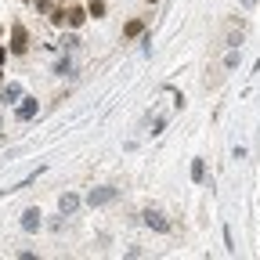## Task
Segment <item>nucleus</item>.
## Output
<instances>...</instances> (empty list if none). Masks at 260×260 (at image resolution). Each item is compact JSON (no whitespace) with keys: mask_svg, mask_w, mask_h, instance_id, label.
Listing matches in <instances>:
<instances>
[{"mask_svg":"<svg viewBox=\"0 0 260 260\" xmlns=\"http://www.w3.org/2000/svg\"><path fill=\"white\" fill-rule=\"evenodd\" d=\"M22 228H25V232H37V228H40V210H25L22 213Z\"/></svg>","mask_w":260,"mask_h":260,"instance_id":"1a4fd4ad","label":"nucleus"},{"mask_svg":"<svg viewBox=\"0 0 260 260\" xmlns=\"http://www.w3.org/2000/svg\"><path fill=\"white\" fill-rule=\"evenodd\" d=\"M242 4H246V8H253V4H256V0H242Z\"/></svg>","mask_w":260,"mask_h":260,"instance_id":"dca6fc26","label":"nucleus"},{"mask_svg":"<svg viewBox=\"0 0 260 260\" xmlns=\"http://www.w3.org/2000/svg\"><path fill=\"white\" fill-rule=\"evenodd\" d=\"M18 98H22V87L18 83H8L4 90H0V102H18Z\"/></svg>","mask_w":260,"mask_h":260,"instance_id":"9d476101","label":"nucleus"},{"mask_svg":"<svg viewBox=\"0 0 260 260\" xmlns=\"http://www.w3.org/2000/svg\"><path fill=\"white\" fill-rule=\"evenodd\" d=\"M4 61H8V47H0V69H4Z\"/></svg>","mask_w":260,"mask_h":260,"instance_id":"2eb2a0df","label":"nucleus"},{"mask_svg":"<svg viewBox=\"0 0 260 260\" xmlns=\"http://www.w3.org/2000/svg\"><path fill=\"white\" fill-rule=\"evenodd\" d=\"M141 217H145V224H148V228H155V232H162V235H167V232H170V228H174V224H170L167 217H162L159 210H145Z\"/></svg>","mask_w":260,"mask_h":260,"instance_id":"20e7f679","label":"nucleus"},{"mask_svg":"<svg viewBox=\"0 0 260 260\" xmlns=\"http://www.w3.org/2000/svg\"><path fill=\"white\" fill-rule=\"evenodd\" d=\"M0 130H4V123H0Z\"/></svg>","mask_w":260,"mask_h":260,"instance_id":"a211bd4d","label":"nucleus"},{"mask_svg":"<svg viewBox=\"0 0 260 260\" xmlns=\"http://www.w3.org/2000/svg\"><path fill=\"white\" fill-rule=\"evenodd\" d=\"M58 4H61V0H58Z\"/></svg>","mask_w":260,"mask_h":260,"instance_id":"aec40b11","label":"nucleus"},{"mask_svg":"<svg viewBox=\"0 0 260 260\" xmlns=\"http://www.w3.org/2000/svg\"><path fill=\"white\" fill-rule=\"evenodd\" d=\"M58 210H61L65 217H69V213H76V210H80V195H76V191H65L61 199H58Z\"/></svg>","mask_w":260,"mask_h":260,"instance_id":"39448f33","label":"nucleus"},{"mask_svg":"<svg viewBox=\"0 0 260 260\" xmlns=\"http://www.w3.org/2000/svg\"><path fill=\"white\" fill-rule=\"evenodd\" d=\"M40 112V105H37V98H22V105H18V119L25 123V119H32Z\"/></svg>","mask_w":260,"mask_h":260,"instance_id":"423d86ee","label":"nucleus"},{"mask_svg":"<svg viewBox=\"0 0 260 260\" xmlns=\"http://www.w3.org/2000/svg\"><path fill=\"white\" fill-rule=\"evenodd\" d=\"M206 177V167H203V159H195L191 162V181H203Z\"/></svg>","mask_w":260,"mask_h":260,"instance_id":"9b49d317","label":"nucleus"},{"mask_svg":"<svg viewBox=\"0 0 260 260\" xmlns=\"http://www.w3.org/2000/svg\"><path fill=\"white\" fill-rule=\"evenodd\" d=\"M145 4H159V0H145Z\"/></svg>","mask_w":260,"mask_h":260,"instance_id":"f3484780","label":"nucleus"},{"mask_svg":"<svg viewBox=\"0 0 260 260\" xmlns=\"http://www.w3.org/2000/svg\"><path fill=\"white\" fill-rule=\"evenodd\" d=\"M141 32H145V18H130V22L123 25V37H126V40H138Z\"/></svg>","mask_w":260,"mask_h":260,"instance_id":"0eeeda50","label":"nucleus"},{"mask_svg":"<svg viewBox=\"0 0 260 260\" xmlns=\"http://www.w3.org/2000/svg\"><path fill=\"white\" fill-rule=\"evenodd\" d=\"M235 65H239V47H232L224 54V69H235Z\"/></svg>","mask_w":260,"mask_h":260,"instance_id":"f8f14e48","label":"nucleus"},{"mask_svg":"<svg viewBox=\"0 0 260 260\" xmlns=\"http://www.w3.org/2000/svg\"><path fill=\"white\" fill-rule=\"evenodd\" d=\"M11 51H15V54H25V51H29V32H25L22 22L11 25Z\"/></svg>","mask_w":260,"mask_h":260,"instance_id":"f03ea898","label":"nucleus"},{"mask_svg":"<svg viewBox=\"0 0 260 260\" xmlns=\"http://www.w3.org/2000/svg\"><path fill=\"white\" fill-rule=\"evenodd\" d=\"M90 15H94V18L105 15V4H102V0H94V4H90Z\"/></svg>","mask_w":260,"mask_h":260,"instance_id":"4468645a","label":"nucleus"},{"mask_svg":"<svg viewBox=\"0 0 260 260\" xmlns=\"http://www.w3.org/2000/svg\"><path fill=\"white\" fill-rule=\"evenodd\" d=\"M242 40H246V18L235 15V18L224 22V44H228V47H239Z\"/></svg>","mask_w":260,"mask_h":260,"instance_id":"f257e3e1","label":"nucleus"},{"mask_svg":"<svg viewBox=\"0 0 260 260\" xmlns=\"http://www.w3.org/2000/svg\"><path fill=\"white\" fill-rule=\"evenodd\" d=\"M47 18H51V25H61V22H65V11H61V8H54Z\"/></svg>","mask_w":260,"mask_h":260,"instance_id":"ddd939ff","label":"nucleus"},{"mask_svg":"<svg viewBox=\"0 0 260 260\" xmlns=\"http://www.w3.org/2000/svg\"><path fill=\"white\" fill-rule=\"evenodd\" d=\"M65 22H69L73 29H80V25L87 22V8H80V4H76V8H69V11H65Z\"/></svg>","mask_w":260,"mask_h":260,"instance_id":"6e6552de","label":"nucleus"},{"mask_svg":"<svg viewBox=\"0 0 260 260\" xmlns=\"http://www.w3.org/2000/svg\"><path fill=\"white\" fill-rule=\"evenodd\" d=\"M112 199H116V188L105 184V188H94V191L87 195V206H105V203H112Z\"/></svg>","mask_w":260,"mask_h":260,"instance_id":"7ed1b4c3","label":"nucleus"},{"mask_svg":"<svg viewBox=\"0 0 260 260\" xmlns=\"http://www.w3.org/2000/svg\"><path fill=\"white\" fill-rule=\"evenodd\" d=\"M0 32H4V29H0Z\"/></svg>","mask_w":260,"mask_h":260,"instance_id":"6ab92c4d","label":"nucleus"}]
</instances>
